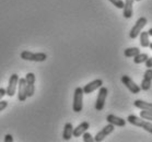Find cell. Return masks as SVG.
<instances>
[{
  "instance_id": "1",
  "label": "cell",
  "mask_w": 152,
  "mask_h": 142,
  "mask_svg": "<svg viewBox=\"0 0 152 142\" xmlns=\"http://www.w3.org/2000/svg\"><path fill=\"white\" fill-rule=\"evenodd\" d=\"M127 121L136 127H140V128L145 129V131L152 133V122L145 121V119H143V118L138 117L136 115H129L127 117Z\"/></svg>"
},
{
  "instance_id": "2",
  "label": "cell",
  "mask_w": 152,
  "mask_h": 142,
  "mask_svg": "<svg viewBox=\"0 0 152 142\" xmlns=\"http://www.w3.org/2000/svg\"><path fill=\"white\" fill-rule=\"evenodd\" d=\"M21 59L28 61H35V63H43L47 59V55L45 52H32L28 50H23L20 54Z\"/></svg>"
},
{
  "instance_id": "3",
  "label": "cell",
  "mask_w": 152,
  "mask_h": 142,
  "mask_svg": "<svg viewBox=\"0 0 152 142\" xmlns=\"http://www.w3.org/2000/svg\"><path fill=\"white\" fill-rule=\"evenodd\" d=\"M83 90L82 87H76L75 90V94H73V104H72V109L75 113H80L82 111L83 108Z\"/></svg>"
},
{
  "instance_id": "4",
  "label": "cell",
  "mask_w": 152,
  "mask_h": 142,
  "mask_svg": "<svg viewBox=\"0 0 152 142\" xmlns=\"http://www.w3.org/2000/svg\"><path fill=\"white\" fill-rule=\"evenodd\" d=\"M147 22H148L147 17H139L138 20L136 21L135 25L132 28L130 32H129V37L132 38V39H135V38L138 37L139 34H140V33H141V31L143 30V28L147 25Z\"/></svg>"
},
{
  "instance_id": "5",
  "label": "cell",
  "mask_w": 152,
  "mask_h": 142,
  "mask_svg": "<svg viewBox=\"0 0 152 142\" xmlns=\"http://www.w3.org/2000/svg\"><path fill=\"white\" fill-rule=\"evenodd\" d=\"M107 94H108V90L105 87H101L99 94L96 97V102H95V109L99 111H103L104 106H105V100H106Z\"/></svg>"
},
{
  "instance_id": "6",
  "label": "cell",
  "mask_w": 152,
  "mask_h": 142,
  "mask_svg": "<svg viewBox=\"0 0 152 142\" xmlns=\"http://www.w3.org/2000/svg\"><path fill=\"white\" fill-rule=\"evenodd\" d=\"M18 83H19V76L17 73H13L12 76L9 78V83H8L7 90H6V95L9 97H12L17 92Z\"/></svg>"
},
{
  "instance_id": "7",
  "label": "cell",
  "mask_w": 152,
  "mask_h": 142,
  "mask_svg": "<svg viewBox=\"0 0 152 142\" xmlns=\"http://www.w3.org/2000/svg\"><path fill=\"white\" fill-rule=\"evenodd\" d=\"M121 82H123V84H124L125 87H127L128 90L130 91L132 94H138L139 92L141 91L140 87H139L138 84H136V82L130 78V76H128L125 74V76H121Z\"/></svg>"
},
{
  "instance_id": "8",
  "label": "cell",
  "mask_w": 152,
  "mask_h": 142,
  "mask_svg": "<svg viewBox=\"0 0 152 142\" xmlns=\"http://www.w3.org/2000/svg\"><path fill=\"white\" fill-rule=\"evenodd\" d=\"M28 97L26 92V81L25 78H19V83H18V100L20 102H24Z\"/></svg>"
},
{
  "instance_id": "9",
  "label": "cell",
  "mask_w": 152,
  "mask_h": 142,
  "mask_svg": "<svg viewBox=\"0 0 152 142\" xmlns=\"http://www.w3.org/2000/svg\"><path fill=\"white\" fill-rule=\"evenodd\" d=\"M25 81H26V92H28V97H32L35 93V74L32 72L26 73L25 76Z\"/></svg>"
},
{
  "instance_id": "10",
  "label": "cell",
  "mask_w": 152,
  "mask_h": 142,
  "mask_svg": "<svg viewBox=\"0 0 152 142\" xmlns=\"http://www.w3.org/2000/svg\"><path fill=\"white\" fill-rule=\"evenodd\" d=\"M114 129H115L114 125H112V124H108V125H106L105 127H103V128H102V130H101V131H99L96 133V135L94 137V141H96V142L103 141L107 135H111L112 132L114 131Z\"/></svg>"
},
{
  "instance_id": "11",
  "label": "cell",
  "mask_w": 152,
  "mask_h": 142,
  "mask_svg": "<svg viewBox=\"0 0 152 142\" xmlns=\"http://www.w3.org/2000/svg\"><path fill=\"white\" fill-rule=\"evenodd\" d=\"M102 85H103V80H102V79L93 80V81L89 82V83L86 84V85L82 87L83 93H84V94H91L92 92H94L95 90L100 89Z\"/></svg>"
},
{
  "instance_id": "12",
  "label": "cell",
  "mask_w": 152,
  "mask_h": 142,
  "mask_svg": "<svg viewBox=\"0 0 152 142\" xmlns=\"http://www.w3.org/2000/svg\"><path fill=\"white\" fill-rule=\"evenodd\" d=\"M151 82H152V69L148 68L145 70V74H143V79L140 84V89L142 91H149L151 87Z\"/></svg>"
},
{
  "instance_id": "13",
  "label": "cell",
  "mask_w": 152,
  "mask_h": 142,
  "mask_svg": "<svg viewBox=\"0 0 152 142\" xmlns=\"http://www.w3.org/2000/svg\"><path fill=\"white\" fill-rule=\"evenodd\" d=\"M134 1L135 0H125L124 1V8H123V15L125 19H130L134 14Z\"/></svg>"
},
{
  "instance_id": "14",
  "label": "cell",
  "mask_w": 152,
  "mask_h": 142,
  "mask_svg": "<svg viewBox=\"0 0 152 142\" xmlns=\"http://www.w3.org/2000/svg\"><path fill=\"white\" fill-rule=\"evenodd\" d=\"M90 128V124L88 121H82L80 125H78L76 128H73L72 135L76 138H79L80 135H82L86 131H88V129Z\"/></svg>"
},
{
  "instance_id": "15",
  "label": "cell",
  "mask_w": 152,
  "mask_h": 142,
  "mask_svg": "<svg viewBox=\"0 0 152 142\" xmlns=\"http://www.w3.org/2000/svg\"><path fill=\"white\" fill-rule=\"evenodd\" d=\"M106 121L108 124H112L114 126H117V127H124L126 125V120L123 119L121 117H117L113 114H110L106 116Z\"/></svg>"
},
{
  "instance_id": "16",
  "label": "cell",
  "mask_w": 152,
  "mask_h": 142,
  "mask_svg": "<svg viewBox=\"0 0 152 142\" xmlns=\"http://www.w3.org/2000/svg\"><path fill=\"white\" fill-rule=\"evenodd\" d=\"M72 132H73V126L71 122H67L65 124L64 127V132H62V139L65 141H69L72 138Z\"/></svg>"
},
{
  "instance_id": "17",
  "label": "cell",
  "mask_w": 152,
  "mask_h": 142,
  "mask_svg": "<svg viewBox=\"0 0 152 142\" xmlns=\"http://www.w3.org/2000/svg\"><path fill=\"white\" fill-rule=\"evenodd\" d=\"M134 105L139 109H143V111H152V103H148L141 100H136L134 102Z\"/></svg>"
},
{
  "instance_id": "18",
  "label": "cell",
  "mask_w": 152,
  "mask_h": 142,
  "mask_svg": "<svg viewBox=\"0 0 152 142\" xmlns=\"http://www.w3.org/2000/svg\"><path fill=\"white\" fill-rule=\"evenodd\" d=\"M140 45L143 47V48H145V47H149V45H150V41H149V33L148 32H142L140 33Z\"/></svg>"
},
{
  "instance_id": "19",
  "label": "cell",
  "mask_w": 152,
  "mask_h": 142,
  "mask_svg": "<svg viewBox=\"0 0 152 142\" xmlns=\"http://www.w3.org/2000/svg\"><path fill=\"white\" fill-rule=\"evenodd\" d=\"M139 52H140V49L138 47H129V48H126L124 50V55L127 58H132V57L138 55Z\"/></svg>"
},
{
  "instance_id": "20",
  "label": "cell",
  "mask_w": 152,
  "mask_h": 142,
  "mask_svg": "<svg viewBox=\"0 0 152 142\" xmlns=\"http://www.w3.org/2000/svg\"><path fill=\"white\" fill-rule=\"evenodd\" d=\"M149 58V56L147 55V54H141V52H139L138 55H136L135 57H134V63H136V65H139V63H145V60Z\"/></svg>"
},
{
  "instance_id": "21",
  "label": "cell",
  "mask_w": 152,
  "mask_h": 142,
  "mask_svg": "<svg viewBox=\"0 0 152 142\" xmlns=\"http://www.w3.org/2000/svg\"><path fill=\"white\" fill-rule=\"evenodd\" d=\"M140 117L145 119V120H152V111L141 109V111H140Z\"/></svg>"
},
{
  "instance_id": "22",
  "label": "cell",
  "mask_w": 152,
  "mask_h": 142,
  "mask_svg": "<svg viewBox=\"0 0 152 142\" xmlns=\"http://www.w3.org/2000/svg\"><path fill=\"white\" fill-rule=\"evenodd\" d=\"M112 4H114L117 9H123L124 8V1L123 0H108Z\"/></svg>"
},
{
  "instance_id": "23",
  "label": "cell",
  "mask_w": 152,
  "mask_h": 142,
  "mask_svg": "<svg viewBox=\"0 0 152 142\" xmlns=\"http://www.w3.org/2000/svg\"><path fill=\"white\" fill-rule=\"evenodd\" d=\"M82 138H83V141L84 142H93L94 141V138L92 137V135L89 133L88 131H86L84 133H83Z\"/></svg>"
},
{
  "instance_id": "24",
  "label": "cell",
  "mask_w": 152,
  "mask_h": 142,
  "mask_svg": "<svg viewBox=\"0 0 152 142\" xmlns=\"http://www.w3.org/2000/svg\"><path fill=\"white\" fill-rule=\"evenodd\" d=\"M8 107V102L7 100H0V111H2L4 109Z\"/></svg>"
},
{
  "instance_id": "25",
  "label": "cell",
  "mask_w": 152,
  "mask_h": 142,
  "mask_svg": "<svg viewBox=\"0 0 152 142\" xmlns=\"http://www.w3.org/2000/svg\"><path fill=\"white\" fill-rule=\"evenodd\" d=\"M145 67H147V68H152V57H149V58L145 61Z\"/></svg>"
},
{
  "instance_id": "26",
  "label": "cell",
  "mask_w": 152,
  "mask_h": 142,
  "mask_svg": "<svg viewBox=\"0 0 152 142\" xmlns=\"http://www.w3.org/2000/svg\"><path fill=\"white\" fill-rule=\"evenodd\" d=\"M4 141L6 142H13V138L11 135H4Z\"/></svg>"
},
{
  "instance_id": "27",
  "label": "cell",
  "mask_w": 152,
  "mask_h": 142,
  "mask_svg": "<svg viewBox=\"0 0 152 142\" xmlns=\"http://www.w3.org/2000/svg\"><path fill=\"white\" fill-rule=\"evenodd\" d=\"M6 95V89H4V87H0V100H1V98Z\"/></svg>"
},
{
  "instance_id": "28",
  "label": "cell",
  "mask_w": 152,
  "mask_h": 142,
  "mask_svg": "<svg viewBox=\"0 0 152 142\" xmlns=\"http://www.w3.org/2000/svg\"><path fill=\"white\" fill-rule=\"evenodd\" d=\"M148 33H149V35H150V36H152V28H150V30H149Z\"/></svg>"
},
{
  "instance_id": "29",
  "label": "cell",
  "mask_w": 152,
  "mask_h": 142,
  "mask_svg": "<svg viewBox=\"0 0 152 142\" xmlns=\"http://www.w3.org/2000/svg\"><path fill=\"white\" fill-rule=\"evenodd\" d=\"M149 47L151 48V50H152V43H150V45H149Z\"/></svg>"
},
{
  "instance_id": "30",
  "label": "cell",
  "mask_w": 152,
  "mask_h": 142,
  "mask_svg": "<svg viewBox=\"0 0 152 142\" xmlns=\"http://www.w3.org/2000/svg\"><path fill=\"white\" fill-rule=\"evenodd\" d=\"M135 1H141V0H135Z\"/></svg>"
}]
</instances>
